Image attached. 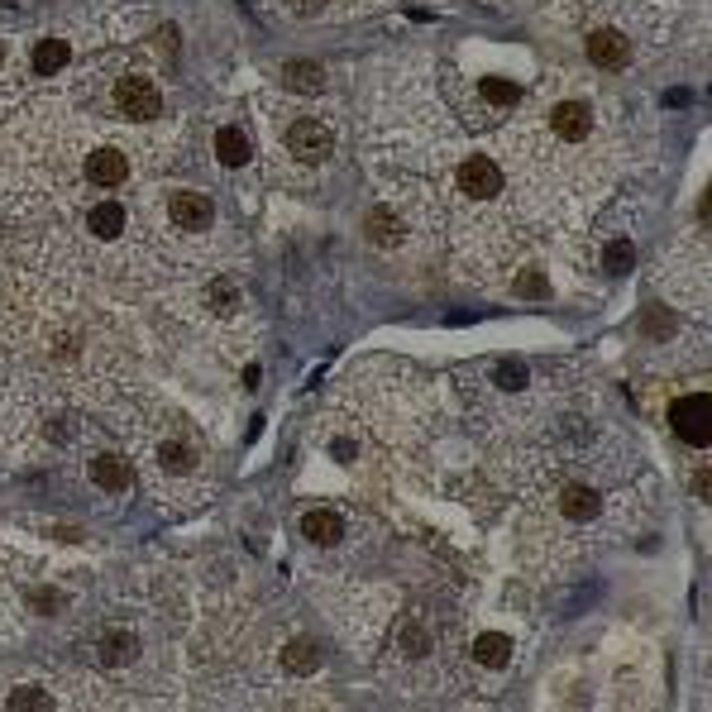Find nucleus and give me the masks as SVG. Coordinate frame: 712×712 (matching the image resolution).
Returning <instances> with one entry per match:
<instances>
[{"label":"nucleus","instance_id":"4","mask_svg":"<svg viewBox=\"0 0 712 712\" xmlns=\"http://www.w3.org/2000/svg\"><path fill=\"white\" fill-rule=\"evenodd\" d=\"M459 192L469 201H493L502 192V168L493 158H464L459 163Z\"/></svg>","mask_w":712,"mask_h":712},{"label":"nucleus","instance_id":"7","mask_svg":"<svg viewBox=\"0 0 712 712\" xmlns=\"http://www.w3.org/2000/svg\"><path fill=\"white\" fill-rule=\"evenodd\" d=\"M550 130H555V139H564V144H579V139H588V130H593V110L583 106V101H560V106L550 110Z\"/></svg>","mask_w":712,"mask_h":712},{"label":"nucleus","instance_id":"14","mask_svg":"<svg viewBox=\"0 0 712 712\" xmlns=\"http://www.w3.org/2000/svg\"><path fill=\"white\" fill-rule=\"evenodd\" d=\"M340 531H345V526H340V517H335V512H306V517H302V536L316 540V545H335V540H340Z\"/></svg>","mask_w":712,"mask_h":712},{"label":"nucleus","instance_id":"10","mask_svg":"<svg viewBox=\"0 0 712 712\" xmlns=\"http://www.w3.org/2000/svg\"><path fill=\"white\" fill-rule=\"evenodd\" d=\"M560 507H564V517H574V521H593L598 512H603V497L593 493L588 483H564Z\"/></svg>","mask_w":712,"mask_h":712},{"label":"nucleus","instance_id":"11","mask_svg":"<svg viewBox=\"0 0 712 712\" xmlns=\"http://www.w3.org/2000/svg\"><path fill=\"white\" fill-rule=\"evenodd\" d=\"M87 230L96 239L125 235V206H120V201H96V206L87 211Z\"/></svg>","mask_w":712,"mask_h":712},{"label":"nucleus","instance_id":"28","mask_svg":"<svg viewBox=\"0 0 712 712\" xmlns=\"http://www.w3.org/2000/svg\"><path fill=\"white\" fill-rule=\"evenodd\" d=\"M0 58H5V44H0Z\"/></svg>","mask_w":712,"mask_h":712},{"label":"nucleus","instance_id":"2","mask_svg":"<svg viewBox=\"0 0 712 712\" xmlns=\"http://www.w3.org/2000/svg\"><path fill=\"white\" fill-rule=\"evenodd\" d=\"M669 421H674L679 440H689V445H708V435H712V402L703 397V392L679 397V402L669 407Z\"/></svg>","mask_w":712,"mask_h":712},{"label":"nucleus","instance_id":"26","mask_svg":"<svg viewBox=\"0 0 712 712\" xmlns=\"http://www.w3.org/2000/svg\"><path fill=\"white\" fill-rule=\"evenodd\" d=\"M292 10H297V15H321L325 0H292Z\"/></svg>","mask_w":712,"mask_h":712},{"label":"nucleus","instance_id":"9","mask_svg":"<svg viewBox=\"0 0 712 712\" xmlns=\"http://www.w3.org/2000/svg\"><path fill=\"white\" fill-rule=\"evenodd\" d=\"M91 483L106 488V493H125V488L134 483V469L120 459V454H101V459H91Z\"/></svg>","mask_w":712,"mask_h":712},{"label":"nucleus","instance_id":"16","mask_svg":"<svg viewBox=\"0 0 712 712\" xmlns=\"http://www.w3.org/2000/svg\"><path fill=\"white\" fill-rule=\"evenodd\" d=\"M478 96H483L488 106L507 110V106H517V101H521V87H517V82H507V77H488V82L478 87Z\"/></svg>","mask_w":712,"mask_h":712},{"label":"nucleus","instance_id":"5","mask_svg":"<svg viewBox=\"0 0 712 712\" xmlns=\"http://www.w3.org/2000/svg\"><path fill=\"white\" fill-rule=\"evenodd\" d=\"M583 48H588V63L603 67V72H622L631 63V39H626L622 29H593Z\"/></svg>","mask_w":712,"mask_h":712},{"label":"nucleus","instance_id":"3","mask_svg":"<svg viewBox=\"0 0 712 712\" xmlns=\"http://www.w3.org/2000/svg\"><path fill=\"white\" fill-rule=\"evenodd\" d=\"M287 149H292V158H302V163H325L330 149H335V134L325 130L321 120H297L287 130Z\"/></svg>","mask_w":712,"mask_h":712},{"label":"nucleus","instance_id":"21","mask_svg":"<svg viewBox=\"0 0 712 712\" xmlns=\"http://www.w3.org/2000/svg\"><path fill=\"white\" fill-rule=\"evenodd\" d=\"M158 459H163V469H168V474H182V469H192V450H187L182 440H168V445L158 450Z\"/></svg>","mask_w":712,"mask_h":712},{"label":"nucleus","instance_id":"18","mask_svg":"<svg viewBox=\"0 0 712 712\" xmlns=\"http://www.w3.org/2000/svg\"><path fill=\"white\" fill-rule=\"evenodd\" d=\"M282 77H287L297 91H321L325 87V72L316 63H287V72H282Z\"/></svg>","mask_w":712,"mask_h":712},{"label":"nucleus","instance_id":"25","mask_svg":"<svg viewBox=\"0 0 712 712\" xmlns=\"http://www.w3.org/2000/svg\"><path fill=\"white\" fill-rule=\"evenodd\" d=\"M517 292H521V297H545V278H521Z\"/></svg>","mask_w":712,"mask_h":712},{"label":"nucleus","instance_id":"23","mask_svg":"<svg viewBox=\"0 0 712 712\" xmlns=\"http://www.w3.org/2000/svg\"><path fill=\"white\" fill-rule=\"evenodd\" d=\"M607 263H612L617 273H626V268H631V244H626V239H617V244L607 249Z\"/></svg>","mask_w":712,"mask_h":712},{"label":"nucleus","instance_id":"6","mask_svg":"<svg viewBox=\"0 0 712 712\" xmlns=\"http://www.w3.org/2000/svg\"><path fill=\"white\" fill-rule=\"evenodd\" d=\"M173 225L182 235H206L216 225V206L206 192H177L173 196Z\"/></svg>","mask_w":712,"mask_h":712},{"label":"nucleus","instance_id":"24","mask_svg":"<svg viewBox=\"0 0 712 712\" xmlns=\"http://www.w3.org/2000/svg\"><path fill=\"white\" fill-rule=\"evenodd\" d=\"M497 383H502V388H521V383H526V373H521V364H502L497 368Z\"/></svg>","mask_w":712,"mask_h":712},{"label":"nucleus","instance_id":"1","mask_svg":"<svg viewBox=\"0 0 712 712\" xmlns=\"http://www.w3.org/2000/svg\"><path fill=\"white\" fill-rule=\"evenodd\" d=\"M115 110L125 120H158L163 115V91L149 77H120L115 82Z\"/></svg>","mask_w":712,"mask_h":712},{"label":"nucleus","instance_id":"15","mask_svg":"<svg viewBox=\"0 0 712 712\" xmlns=\"http://www.w3.org/2000/svg\"><path fill=\"white\" fill-rule=\"evenodd\" d=\"M63 67H67L63 39H44V44L34 48V72H39V77H53V72H63Z\"/></svg>","mask_w":712,"mask_h":712},{"label":"nucleus","instance_id":"13","mask_svg":"<svg viewBox=\"0 0 712 712\" xmlns=\"http://www.w3.org/2000/svg\"><path fill=\"white\" fill-rule=\"evenodd\" d=\"M474 660L478 665H488V669H502L507 660H512V641L497 636V631H483V636L474 641Z\"/></svg>","mask_w":712,"mask_h":712},{"label":"nucleus","instance_id":"19","mask_svg":"<svg viewBox=\"0 0 712 712\" xmlns=\"http://www.w3.org/2000/svg\"><path fill=\"white\" fill-rule=\"evenodd\" d=\"M101 655H106L110 665H125V660L134 655V636L130 631H110L106 641H101Z\"/></svg>","mask_w":712,"mask_h":712},{"label":"nucleus","instance_id":"27","mask_svg":"<svg viewBox=\"0 0 712 712\" xmlns=\"http://www.w3.org/2000/svg\"><path fill=\"white\" fill-rule=\"evenodd\" d=\"M693 493H698V497H703V502H708V493H712V483H708V474H698V478H693Z\"/></svg>","mask_w":712,"mask_h":712},{"label":"nucleus","instance_id":"22","mask_svg":"<svg viewBox=\"0 0 712 712\" xmlns=\"http://www.w3.org/2000/svg\"><path fill=\"white\" fill-rule=\"evenodd\" d=\"M10 708H15V712H24V708L48 712V708H53V698H48L44 689H15V693H10Z\"/></svg>","mask_w":712,"mask_h":712},{"label":"nucleus","instance_id":"17","mask_svg":"<svg viewBox=\"0 0 712 712\" xmlns=\"http://www.w3.org/2000/svg\"><path fill=\"white\" fill-rule=\"evenodd\" d=\"M368 239H378V244H397V239H402V220L392 216L388 206L368 211Z\"/></svg>","mask_w":712,"mask_h":712},{"label":"nucleus","instance_id":"8","mask_svg":"<svg viewBox=\"0 0 712 712\" xmlns=\"http://www.w3.org/2000/svg\"><path fill=\"white\" fill-rule=\"evenodd\" d=\"M130 177V163H125V153L120 149H96L87 158V182L91 187H120Z\"/></svg>","mask_w":712,"mask_h":712},{"label":"nucleus","instance_id":"12","mask_svg":"<svg viewBox=\"0 0 712 712\" xmlns=\"http://www.w3.org/2000/svg\"><path fill=\"white\" fill-rule=\"evenodd\" d=\"M216 158H220V163H230V168H244V163L254 158V144H249V134L235 130V125L216 130Z\"/></svg>","mask_w":712,"mask_h":712},{"label":"nucleus","instance_id":"20","mask_svg":"<svg viewBox=\"0 0 712 712\" xmlns=\"http://www.w3.org/2000/svg\"><path fill=\"white\" fill-rule=\"evenodd\" d=\"M316 665H321V655H316V646H311V641H292V646H287V669L311 674Z\"/></svg>","mask_w":712,"mask_h":712}]
</instances>
